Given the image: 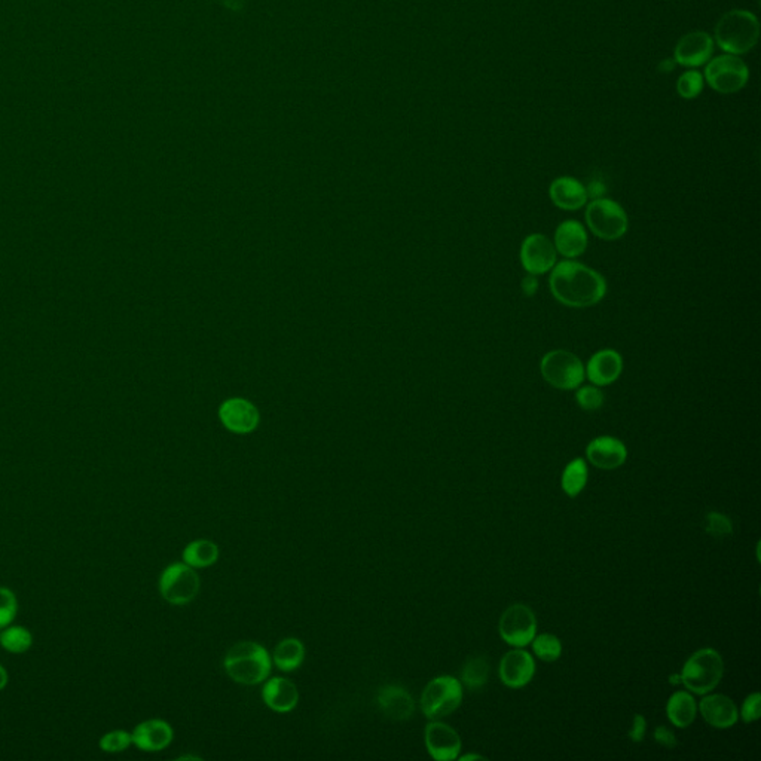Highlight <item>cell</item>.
Returning a JSON list of instances; mask_svg holds the SVG:
<instances>
[{"label":"cell","instance_id":"obj_8","mask_svg":"<svg viewBox=\"0 0 761 761\" xmlns=\"http://www.w3.org/2000/svg\"><path fill=\"white\" fill-rule=\"evenodd\" d=\"M586 223L598 239L605 241L621 239L630 225L623 207L609 198L592 200L586 209Z\"/></svg>","mask_w":761,"mask_h":761},{"label":"cell","instance_id":"obj_10","mask_svg":"<svg viewBox=\"0 0 761 761\" xmlns=\"http://www.w3.org/2000/svg\"><path fill=\"white\" fill-rule=\"evenodd\" d=\"M498 632L503 641L515 648L530 646L537 635V617L528 605L507 607L498 621Z\"/></svg>","mask_w":761,"mask_h":761},{"label":"cell","instance_id":"obj_26","mask_svg":"<svg viewBox=\"0 0 761 761\" xmlns=\"http://www.w3.org/2000/svg\"><path fill=\"white\" fill-rule=\"evenodd\" d=\"M221 550L219 546L212 540H195L183 550V562L192 568H205L213 566L219 559Z\"/></svg>","mask_w":761,"mask_h":761},{"label":"cell","instance_id":"obj_3","mask_svg":"<svg viewBox=\"0 0 761 761\" xmlns=\"http://www.w3.org/2000/svg\"><path fill=\"white\" fill-rule=\"evenodd\" d=\"M226 674L240 684L255 685L264 683L271 674V657L265 647L258 642H237L226 653Z\"/></svg>","mask_w":761,"mask_h":761},{"label":"cell","instance_id":"obj_22","mask_svg":"<svg viewBox=\"0 0 761 761\" xmlns=\"http://www.w3.org/2000/svg\"><path fill=\"white\" fill-rule=\"evenodd\" d=\"M559 255L566 259H575L587 249V234L584 226L577 221L562 222L555 232L553 243Z\"/></svg>","mask_w":761,"mask_h":761},{"label":"cell","instance_id":"obj_4","mask_svg":"<svg viewBox=\"0 0 761 761\" xmlns=\"http://www.w3.org/2000/svg\"><path fill=\"white\" fill-rule=\"evenodd\" d=\"M723 675V657L719 651L706 647L694 651L693 655L685 660L680 674L681 684L684 685L690 693L703 696L717 689Z\"/></svg>","mask_w":761,"mask_h":761},{"label":"cell","instance_id":"obj_1","mask_svg":"<svg viewBox=\"0 0 761 761\" xmlns=\"http://www.w3.org/2000/svg\"><path fill=\"white\" fill-rule=\"evenodd\" d=\"M548 285L557 303L570 308L596 305L607 294L604 276L575 260H564L555 265Z\"/></svg>","mask_w":761,"mask_h":761},{"label":"cell","instance_id":"obj_40","mask_svg":"<svg viewBox=\"0 0 761 761\" xmlns=\"http://www.w3.org/2000/svg\"><path fill=\"white\" fill-rule=\"evenodd\" d=\"M521 285H522L523 294H527V296H534L539 290V281H537L536 276H525Z\"/></svg>","mask_w":761,"mask_h":761},{"label":"cell","instance_id":"obj_19","mask_svg":"<svg viewBox=\"0 0 761 761\" xmlns=\"http://www.w3.org/2000/svg\"><path fill=\"white\" fill-rule=\"evenodd\" d=\"M548 195L557 209L566 210V212L580 210L589 200L584 185L568 176L553 180L548 187Z\"/></svg>","mask_w":761,"mask_h":761},{"label":"cell","instance_id":"obj_21","mask_svg":"<svg viewBox=\"0 0 761 761\" xmlns=\"http://www.w3.org/2000/svg\"><path fill=\"white\" fill-rule=\"evenodd\" d=\"M262 698L268 708L280 714H285L298 705V687L287 678L276 676L265 683Z\"/></svg>","mask_w":761,"mask_h":761},{"label":"cell","instance_id":"obj_35","mask_svg":"<svg viewBox=\"0 0 761 761\" xmlns=\"http://www.w3.org/2000/svg\"><path fill=\"white\" fill-rule=\"evenodd\" d=\"M705 530L712 537H729L733 534V522L720 512H710L705 518Z\"/></svg>","mask_w":761,"mask_h":761},{"label":"cell","instance_id":"obj_32","mask_svg":"<svg viewBox=\"0 0 761 761\" xmlns=\"http://www.w3.org/2000/svg\"><path fill=\"white\" fill-rule=\"evenodd\" d=\"M132 745L131 733L127 730L107 731L98 740V747L104 753L118 754L123 753L125 749Z\"/></svg>","mask_w":761,"mask_h":761},{"label":"cell","instance_id":"obj_29","mask_svg":"<svg viewBox=\"0 0 761 761\" xmlns=\"http://www.w3.org/2000/svg\"><path fill=\"white\" fill-rule=\"evenodd\" d=\"M489 676V664L485 657H472L466 662L461 671V681L470 690H479L486 684Z\"/></svg>","mask_w":761,"mask_h":761},{"label":"cell","instance_id":"obj_13","mask_svg":"<svg viewBox=\"0 0 761 761\" xmlns=\"http://www.w3.org/2000/svg\"><path fill=\"white\" fill-rule=\"evenodd\" d=\"M714 54V39L706 32H690L676 42L674 61L683 68L705 66Z\"/></svg>","mask_w":761,"mask_h":761},{"label":"cell","instance_id":"obj_9","mask_svg":"<svg viewBox=\"0 0 761 761\" xmlns=\"http://www.w3.org/2000/svg\"><path fill=\"white\" fill-rule=\"evenodd\" d=\"M200 575L185 562H176L162 571L159 592L162 598L173 605H186L195 600L200 592Z\"/></svg>","mask_w":761,"mask_h":761},{"label":"cell","instance_id":"obj_28","mask_svg":"<svg viewBox=\"0 0 761 761\" xmlns=\"http://www.w3.org/2000/svg\"><path fill=\"white\" fill-rule=\"evenodd\" d=\"M33 635L31 630L20 625H9L0 630V646L13 655H23L31 650Z\"/></svg>","mask_w":761,"mask_h":761},{"label":"cell","instance_id":"obj_38","mask_svg":"<svg viewBox=\"0 0 761 761\" xmlns=\"http://www.w3.org/2000/svg\"><path fill=\"white\" fill-rule=\"evenodd\" d=\"M655 740L657 744L662 745L665 748H675L678 740H676L675 733L666 726H659L655 730Z\"/></svg>","mask_w":761,"mask_h":761},{"label":"cell","instance_id":"obj_36","mask_svg":"<svg viewBox=\"0 0 761 761\" xmlns=\"http://www.w3.org/2000/svg\"><path fill=\"white\" fill-rule=\"evenodd\" d=\"M740 719L744 723L749 724L757 721L761 715V694L758 692L751 693L745 698L744 703L740 706Z\"/></svg>","mask_w":761,"mask_h":761},{"label":"cell","instance_id":"obj_6","mask_svg":"<svg viewBox=\"0 0 761 761\" xmlns=\"http://www.w3.org/2000/svg\"><path fill=\"white\" fill-rule=\"evenodd\" d=\"M541 375L557 390H577L584 379V366L575 354L566 349H553L541 358Z\"/></svg>","mask_w":761,"mask_h":761},{"label":"cell","instance_id":"obj_17","mask_svg":"<svg viewBox=\"0 0 761 761\" xmlns=\"http://www.w3.org/2000/svg\"><path fill=\"white\" fill-rule=\"evenodd\" d=\"M586 457L592 466L601 470H614L625 464L628 449L625 443L612 436L593 439L586 448Z\"/></svg>","mask_w":761,"mask_h":761},{"label":"cell","instance_id":"obj_27","mask_svg":"<svg viewBox=\"0 0 761 761\" xmlns=\"http://www.w3.org/2000/svg\"><path fill=\"white\" fill-rule=\"evenodd\" d=\"M587 477H589V470H587L586 461L583 458L571 459L562 472L561 485L564 493L568 497H577L583 489L586 488Z\"/></svg>","mask_w":761,"mask_h":761},{"label":"cell","instance_id":"obj_14","mask_svg":"<svg viewBox=\"0 0 761 761\" xmlns=\"http://www.w3.org/2000/svg\"><path fill=\"white\" fill-rule=\"evenodd\" d=\"M500 678L509 689H522L536 675L534 657L523 648L507 651L500 662Z\"/></svg>","mask_w":761,"mask_h":761},{"label":"cell","instance_id":"obj_7","mask_svg":"<svg viewBox=\"0 0 761 761\" xmlns=\"http://www.w3.org/2000/svg\"><path fill=\"white\" fill-rule=\"evenodd\" d=\"M703 79L706 84L719 94L739 93L749 79V68L744 60L738 56L724 54V56L711 59L706 63Z\"/></svg>","mask_w":761,"mask_h":761},{"label":"cell","instance_id":"obj_30","mask_svg":"<svg viewBox=\"0 0 761 761\" xmlns=\"http://www.w3.org/2000/svg\"><path fill=\"white\" fill-rule=\"evenodd\" d=\"M532 651L543 662H557L562 656V642L557 635H536L531 641Z\"/></svg>","mask_w":761,"mask_h":761},{"label":"cell","instance_id":"obj_23","mask_svg":"<svg viewBox=\"0 0 761 761\" xmlns=\"http://www.w3.org/2000/svg\"><path fill=\"white\" fill-rule=\"evenodd\" d=\"M221 418L231 431L234 433H250L258 426L259 415L246 400H230L221 409Z\"/></svg>","mask_w":761,"mask_h":761},{"label":"cell","instance_id":"obj_20","mask_svg":"<svg viewBox=\"0 0 761 761\" xmlns=\"http://www.w3.org/2000/svg\"><path fill=\"white\" fill-rule=\"evenodd\" d=\"M378 705L388 719L404 721L415 712V702L402 685H385L378 692Z\"/></svg>","mask_w":761,"mask_h":761},{"label":"cell","instance_id":"obj_41","mask_svg":"<svg viewBox=\"0 0 761 761\" xmlns=\"http://www.w3.org/2000/svg\"><path fill=\"white\" fill-rule=\"evenodd\" d=\"M8 672H6V669H5L2 665H0V692H2V690H4L6 685H8Z\"/></svg>","mask_w":761,"mask_h":761},{"label":"cell","instance_id":"obj_37","mask_svg":"<svg viewBox=\"0 0 761 761\" xmlns=\"http://www.w3.org/2000/svg\"><path fill=\"white\" fill-rule=\"evenodd\" d=\"M646 733H647V720L644 715L641 714H635L634 721H632V728H630V739L634 742V744H639L642 740L646 739Z\"/></svg>","mask_w":761,"mask_h":761},{"label":"cell","instance_id":"obj_42","mask_svg":"<svg viewBox=\"0 0 761 761\" xmlns=\"http://www.w3.org/2000/svg\"><path fill=\"white\" fill-rule=\"evenodd\" d=\"M461 761H468V760H485L484 756H479V754H467V756H461L458 757Z\"/></svg>","mask_w":761,"mask_h":761},{"label":"cell","instance_id":"obj_24","mask_svg":"<svg viewBox=\"0 0 761 761\" xmlns=\"http://www.w3.org/2000/svg\"><path fill=\"white\" fill-rule=\"evenodd\" d=\"M666 715L675 728H690L698 715V703L693 694L685 690H678L672 694L666 702Z\"/></svg>","mask_w":761,"mask_h":761},{"label":"cell","instance_id":"obj_18","mask_svg":"<svg viewBox=\"0 0 761 761\" xmlns=\"http://www.w3.org/2000/svg\"><path fill=\"white\" fill-rule=\"evenodd\" d=\"M623 370V358L616 349H601L587 363V378L596 387L610 385L619 379Z\"/></svg>","mask_w":761,"mask_h":761},{"label":"cell","instance_id":"obj_43","mask_svg":"<svg viewBox=\"0 0 761 761\" xmlns=\"http://www.w3.org/2000/svg\"><path fill=\"white\" fill-rule=\"evenodd\" d=\"M669 684H672V685L681 684L680 674H672V675L669 676Z\"/></svg>","mask_w":761,"mask_h":761},{"label":"cell","instance_id":"obj_15","mask_svg":"<svg viewBox=\"0 0 761 761\" xmlns=\"http://www.w3.org/2000/svg\"><path fill=\"white\" fill-rule=\"evenodd\" d=\"M698 711L702 719L705 720L711 728L720 730L733 728L739 719L738 706L726 694H703V698L699 702Z\"/></svg>","mask_w":761,"mask_h":761},{"label":"cell","instance_id":"obj_16","mask_svg":"<svg viewBox=\"0 0 761 761\" xmlns=\"http://www.w3.org/2000/svg\"><path fill=\"white\" fill-rule=\"evenodd\" d=\"M132 745L145 753H158L173 742L175 731L161 719L146 720L137 724L131 733Z\"/></svg>","mask_w":761,"mask_h":761},{"label":"cell","instance_id":"obj_25","mask_svg":"<svg viewBox=\"0 0 761 761\" xmlns=\"http://www.w3.org/2000/svg\"><path fill=\"white\" fill-rule=\"evenodd\" d=\"M273 659L276 668L280 671H296L305 659L303 642L298 639H283L276 644Z\"/></svg>","mask_w":761,"mask_h":761},{"label":"cell","instance_id":"obj_34","mask_svg":"<svg viewBox=\"0 0 761 761\" xmlns=\"http://www.w3.org/2000/svg\"><path fill=\"white\" fill-rule=\"evenodd\" d=\"M575 400H577V404L583 411L593 412V411L602 408L604 394L596 385H584V387L577 388Z\"/></svg>","mask_w":761,"mask_h":761},{"label":"cell","instance_id":"obj_5","mask_svg":"<svg viewBox=\"0 0 761 761\" xmlns=\"http://www.w3.org/2000/svg\"><path fill=\"white\" fill-rule=\"evenodd\" d=\"M463 683L451 675L436 676L422 690V714L429 720H442L458 710L463 702Z\"/></svg>","mask_w":761,"mask_h":761},{"label":"cell","instance_id":"obj_39","mask_svg":"<svg viewBox=\"0 0 761 761\" xmlns=\"http://www.w3.org/2000/svg\"><path fill=\"white\" fill-rule=\"evenodd\" d=\"M584 187H586L587 198H591V200L604 198V194L607 192L604 182H601L600 179L591 180V183Z\"/></svg>","mask_w":761,"mask_h":761},{"label":"cell","instance_id":"obj_33","mask_svg":"<svg viewBox=\"0 0 761 761\" xmlns=\"http://www.w3.org/2000/svg\"><path fill=\"white\" fill-rule=\"evenodd\" d=\"M17 596L9 587L0 586V630L13 625L14 619L17 617Z\"/></svg>","mask_w":761,"mask_h":761},{"label":"cell","instance_id":"obj_12","mask_svg":"<svg viewBox=\"0 0 761 761\" xmlns=\"http://www.w3.org/2000/svg\"><path fill=\"white\" fill-rule=\"evenodd\" d=\"M424 740L430 756L438 761L457 760L463 747L458 731L440 720H431L427 724Z\"/></svg>","mask_w":761,"mask_h":761},{"label":"cell","instance_id":"obj_31","mask_svg":"<svg viewBox=\"0 0 761 761\" xmlns=\"http://www.w3.org/2000/svg\"><path fill=\"white\" fill-rule=\"evenodd\" d=\"M703 86H705L703 75L699 70L690 68L687 72L681 73L678 77L676 93L684 100H693V98H698L699 94L703 91Z\"/></svg>","mask_w":761,"mask_h":761},{"label":"cell","instance_id":"obj_11","mask_svg":"<svg viewBox=\"0 0 761 761\" xmlns=\"http://www.w3.org/2000/svg\"><path fill=\"white\" fill-rule=\"evenodd\" d=\"M557 251L543 234L528 235L521 247V264L530 276H541L557 265Z\"/></svg>","mask_w":761,"mask_h":761},{"label":"cell","instance_id":"obj_2","mask_svg":"<svg viewBox=\"0 0 761 761\" xmlns=\"http://www.w3.org/2000/svg\"><path fill=\"white\" fill-rule=\"evenodd\" d=\"M715 42L731 56L753 51L760 38V24L747 9H731L720 18L715 26Z\"/></svg>","mask_w":761,"mask_h":761}]
</instances>
